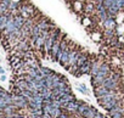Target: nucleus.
Here are the masks:
<instances>
[{
    "label": "nucleus",
    "instance_id": "f257e3e1",
    "mask_svg": "<svg viewBox=\"0 0 124 118\" xmlns=\"http://www.w3.org/2000/svg\"><path fill=\"white\" fill-rule=\"evenodd\" d=\"M61 35H62V33H61V31H60L58 28H56V27H55V28H52V29H51V32H50V35L47 37V39H46V41H45L44 51H45V52H47V54H50L52 45L55 44V41H56Z\"/></svg>",
    "mask_w": 124,
    "mask_h": 118
},
{
    "label": "nucleus",
    "instance_id": "f03ea898",
    "mask_svg": "<svg viewBox=\"0 0 124 118\" xmlns=\"http://www.w3.org/2000/svg\"><path fill=\"white\" fill-rule=\"evenodd\" d=\"M89 56H90V54L89 52H80V56H79V58H78V61H77V63L70 70V73L72 74V76H74V77H77L78 76V73H79V70H80V67L88 61V58H89Z\"/></svg>",
    "mask_w": 124,
    "mask_h": 118
},
{
    "label": "nucleus",
    "instance_id": "7ed1b4c3",
    "mask_svg": "<svg viewBox=\"0 0 124 118\" xmlns=\"http://www.w3.org/2000/svg\"><path fill=\"white\" fill-rule=\"evenodd\" d=\"M80 50H78L77 49V46H72L71 47V52H70V58H68V62H67V65H66V70H71L76 63H77V61H78V58H79V56H80Z\"/></svg>",
    "mask_w": 124,
    "mask_h": 118
},
{
    "label": "nucleus",
    "instance_id": "20e7f679",
    "mask_svg": "<svg viewBox=\"0 0 124 118\" xmlns=\"http://www.w3.org/2000/svg\"><path fill=\"white\" fill-rule=\"evenodd\" d=\"M96 56L95 55H91L90 54V56H89V58H88V61L80 67V70H79V73H78V76L77 77H82V76H84V74H90V70H91V65H93V62L96 60Z\"/></svg>",
    "mask_w": 124,
    "mask_h": 118
},
{
    "label": "nucleus",
    "instance_id": "39448f33",
    "mask_svg": "<svg viewBox=\"0 0 124 118\" xmlns=\"http://www.w3.org/2000/svg\"><path fill=\"white\" fill-rule=\"evenodd\" d=\"M106 78H107V77H105V76H102V74H96V76H93V77H91V85H93L94 88L100 87V85H102V84L105 83Z\"/></svg>",
    "mask_w": 124,
    "mask_h": 118
},
{
    "label": "nucleus",
    "instance_id": "423d86ee",
    "mask_svg": "<svg viewBox=\"0 0 124 118\" xmlns=\"http://www.w3.org/2000/svg\"><path fill=\"white\" fill-rule=\"evenodd\" d=\"M102 26H103L105 29H116V28H117L116 17H108L106 21L102 22Z\"/></svg>",
    "mask_w": 124,
    "mask_h": 118
},
{
    "label": "nucleus",
    "instance_id": "0eeeda50",
    "mask_svg": "<svg viewBox=\"0 0 124 118\" xmlns=\"http://www.w3.org/2000/svg\"><path fill=\"white\" fill-rule=\"evenodd\" d=\"M108 93H111V90H109L108 88H106L105 85H100V87L94 88V94H95L96 99H97V97H101V96H103V95H106V94H108Z\"/></svg>",
    "mask_w": 124,
    "mask_h": 118
},
{
    "label": "nucleus",
    "instance_id": "6e6552de",
    "mask_svg": "<svg viewBox=\"0 0 124 118\" xmlns=\"http://www.w3.org/2000/svg\"><path fill=\"white\" fill-rule=\"evenodd\" d=\"M102 63H103V61L97 60V58L93 62V65H91V70H90V76H91V77H93V76H96V74L99 73V71H100Z\"/></svg>",
    "mask_w": 124,
    "mask_h": 118
},
{
    "label": "nucleus",
    "instance_id": "1a4fd4ad",
    "mask_svg": "<svg viewBox=\"0 0 124 118\" xmlns=\"http://www.w3.org/2000/svg\"><path fill=\"white\" fill-rule=\"evenodd\" d=\"M96 113H97V110L93 106H89V108L83 113V117L84 118H94L96 116Z\"/></svg>",
    "mask_w": 124,
    "mask_h": 118
},
{
    "label": "nucleus",
    "instance_id": "9d476101",
    "mask_svg": "<svg viewBox=\"0 0 124 118\" xmlns=\"http://www.w3.org/2000/svg\"><path fill=\"white\" fill-rule=\"evenodd\" d=\"M40 72L43 73L44 77H49V76H51V74L55 73L54 71H51L50 68H46V67H40Z\"/></svg>",
    "mask_w": 124,
    "mask_h": 118
},
{
    "label": "nucleus",
    "instance_id": "9b49d317",
    "mask_svg": "<svg viewBox=\"0 0 124 118\" xmlns=\"http://www.w3.org/2000/svg\"><path fill=\"white\" fill-rule=\"evenodd\" d=\"M78 88H79V91H80L82 94H84V95H90V91H89V89L86 88L85 84H79Z\"/></svg>",
    "mask_w": 124,
    "mask_h": 118
},
{
    "label": "nucleus",
    "instance_id": "f8f14e48",
    "mask_svg": "<svg viewBox=\"0 0 124 118\" xmlns=\"http://www.w3.org/2000/svg\"><path fill=\"white\" fill-rule=\"evenodd\" d=\"M94 118H106V117H105V116H103L102 113H100V112H97V113H96V116H95Z\"/></svg>",
    "mask_w": 124,
    "mask_h": 118
},
{
    "label": "nucleus",
    "instance_id": "ddd939ff",
    "mask_svg": "<svg viewBox=\"0 0 124 118\" xmlns=\"http://www.w3.org/2000/svg\"><path fill=\"white\" fill-rule=\"evenodd\" d=\"M0 74H5V70L3 67H0Z\"/></svg>",
    "mask_w": 124,
    "mask_h": 118
},
{
    "label": "nucleus",
    "instance_id": "4468645a",
    "mask_svg": "<svg viewBox=\"0 0 124 118\" xmlns=\"http://www.w3.org/2000/svg\"><path fill=\"white\" fill-rule=\"evenodd\" d=\"M123 11H124V10H123Z\"/></svg>",
    "mask_w": 124,
    "mask_h": 118
}]
</instances>
